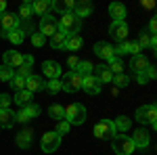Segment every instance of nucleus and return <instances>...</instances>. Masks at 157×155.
I'll return each mask as SVG.
<instances>
[{"label":"nucleus","instance_id":"obj_25","mask_svg":"<svg viewBox=\"0 0 157 155\" xmlns=\"http://www.w3.org/2000/svg\"><path fill=\"white\" fill-rule=\"evenodd\" d=\"M2 38H6V40H11L13 44H21L25 40V34L21 27H17V29H13V32H2Z\"/></svg>","mask_w":157,"mask_h":155},{"label":"nucleus","instance_id":"obj_10","mask_svg":"<svg viewBox=\"0 0 157 155\" xmlns=\"http://www.w3.org/2000/svg\"><path fill=\"white\" fill-rule=\"evenodd\" d=\"M19 17H17V13H2L0 15V25H2V32H13V29H17L19 27Z\"/></svg>","mask_w":157,"mask_h":155},{"label":"nucleus","instance_id":"obj_4","mask_svg":"<svg viewBox=\"0 0 157 155\" xmlns=\"http://www.w3.org/2000/svg\"><path fill=\"white\" fill-rule=\"evenodd\" d=\"M59 27L67 36H75V34L80 32V27H82V21H80L73 13H63L61 19H59Z\"/></svg>","mask_w":157,"mask_h":155},{"label":"nucleus","instance_id":"obj_19","mask_svg":"<svg viewBox=\"0 0 157 155\" xmlns=\"http://www.w3.org/2000/svg\"><path fill=\"white\" fill-rule=\"evenodd\" d=\"M50 9L59 11L61 15H63V13H73L75 2H73V0H57V2H50Z\"/></svg>","mask_w":157,"mask_h":155},{"label":"nucleus","instance_id":"obj_30","mask_svg":"<svg viewBox=\"0 0 157 155\" xmlns=\"http://www.w3.org/2000/svg\"><path fill=\"white\" fill-rule=\"evenodd\" d=\"M107 67L111 69V73H113V76H120V73H124V63H121L120 57L109 59V61H107Z\"/></svg>","mask_w":157,"mask_h":155},{"label":"nucleus","instance_id":"obj_31","mask_svg":"<svg viewBox=\"0 0 157 155\" xmlns=\"http://www.w3.org/2000/svg\"><path fill=\"white\" fill-rule=\"evenodd\" d=\"M115 130L117 132H128L130 130V126H132V122H130V118H126V115H120V118H115Z\"/></svg>","mask_w":157,"mask_h":155},{"label":"nucleus","instance_id":"obj_6","mask_svg":"<svg viewBox=\"0 0 157 155\" xmlns=\"http://www.w3.org/2000/svg\"><path fill=\"white\" fill-rule=\"evenodd\" d=\"M57 29H59V19H57V17L44 15V17L40 19V34L44 38H52L57 34Z\"/></svg>","mask_w":157,"mask_h":155},{"label":"nucleus","instance_id":"obj_20","mask_svg":"<svg viewBox=\"0 0 157 155\" xmlns=\"http://www.w3.org/2000/svg\"><path fill=\"white\" fill-rule=\"evenodd\" d=\"M149 65H151V63L147 61L145 55H134V57H132V63H130V67H132L136 73H143Z\"/></svg>","mask_w":157,"mask_h":155},{"label":"nucleus","instance_id":"obj_7","mask_svg":"<svg viewBox=\"0 0 157 155\" xmlns=\"http://www.w3.org/2000/svg\"><path fill=\"white\" fill-rule=\"evenodd\" d=\"M40 145H42V151L44 153H55L61 147V134H57V132H44Z\"/></svg>","mask_w":157,"mask_h":155},{"label":"nucleus","instance_id":"obj_49","mask_svg":"<svg viewBox=\"0 0 157 155\" xmlns=\"http://www.w3.org/2000/svg\"><path fill=\"white\" fill-rule=\"evenodd\" d=\"M78 63H80V61H78V57H75V55H71V57L67 59V65L71 67V72H75V67H78Z\"/></svg>","mask_w":157,"mask_h":155},{"label":"nucleus","instance_id":"obj_32","mask_svg":"<svg viewBox=\"0 0 157 155\" xmlns=\"http://www.w3.org/2000/svg\"><path fill=\"white\" fill-rule=\"evenodd\" d=\"M92 72H94V65H92L90 61H80L78 67H75V73H80L82 78H84V76H90Z\"/></svg>","mask_w":157,"mask_h":155},{"label":"nucleus","instance_id":"obj_21","mask_svg":"<svg viewBox=\"0 0 157 155\" xmlns=\"http://www.w3.org/2000/svg\"><path fill=\"white\" fill-rule=\"evenodd\" d=\"M15 113L11 109H0V128H13L15 126Z\"/></svg>","mask_w":157,"mask_h":155},{"label":"nucleus","instance_id":"obj_22","mask_svg":"<svg viewBox=\"0 0 157 155\" xmlns=\"http://www.w3.org/2000/svg\"><path fill=\"white\" fill-rule=\"evenodd\" d=\"M109 15L113 17V21H124V17H126V6H124L121 2H113V4H109Z\"/></svg>","mask_w":157,"mask_h":155},{"label":"nucleus","instance_id":"obj_53","mask_svg":"<svg viewBox=\"0 0 157 155\" xmlns=\"http://www.w3.org/2000/svg\"><path fill=\"white\" fill-rule=\"evenodd\" d=\"M2 13H6V2H4V0H0V15H2Z\"/></svg>","mask_w":157,"mask_h":155},{"label":"nucleus","instance_id":"obj_44","mask_svg":"<svg viewBox=\"0 0 157 155\" xmlns=\"http://www.w3.org/2000/svg\"><path fill=\"white\" fill-rule=\"evenodd\" d=\"M11 95H0V109H11Z\"/></svg>","mask_w":157,"mask_h":155},{"label":"nucleus","instance_id":"obj_39","mask_svg":"<svg viewBox=\"0 0 157 155\" xmlns=\"http://www.w3.org/2000/svg\"><path fill=\"white\" fill-rule=\"evenodd\" d=\"M111 84H115L117 88H126V86L130 84V78H128L126 73H120V76H113V82Z\"/></svg>","mask_w":157,"mask_h":155},{"label":"nucleus","instance_id":"obj_42","mask_svg":"<svg viewBox=\"0 0 157 155\" xmlns=\"http://www.w3.org/2000/svg\"><path fill=\"white\" fill-rule=\"evenodd\" d=\"M69 128H71V126H69L65 119H61V122H57V130H55V132H57V134H67Z\"/></svg>","mask_w":157,"mask_h":155},{"label":"nucleus","instance_id":"obj_34","mask_svg":"<svg viewBox=\"0 0 157 155\" xmlns=\"http://www.w3.org/2000/svg\"><path fill=\"white\" fill-rule=\"evenodd\" d=\"M13 76H15V69L6 67V65H0V82H11Z\"/></svg>","mask_w":157,"mask_h":155},{"label":"nucleus","instance_id":"obj_8","mask_svg":"<svg viewBox=\"0 0 157 155\" xmlns=\"http://www.w3.org/2000/svg\"><path fill=\"white\" fill-rule=\"evenodd\" d=\"M109 34H111V38H115L120 42H126V38H128V23L126 21H111Z\"/></svg>","mask_w":157,"mask_h":155},{"label":"nucleus","instance_id":"obj_38","mask_svg":"<svg viewBox=\"0 0 157 155\" xmlns=\"http://www.w3.org/2000/svg\"><path fill=\"white\" fill-rule=\"evenodd\" d=\"M11 86H13V90H15V92H19V90H25V78H21V76H13Z\"/></svg>","mask_w":157,"mask_h":155},{"label":"nucleus","instance_id":"obj_52","mask_svg":"<svg viewBox=\"0 0 157 155\" xmlns=\"http://www.w3.org/2000/svg\"><path fill=\"white\" fill-rule=\"evenodd\" d=\"M140 4H143L145 9H155V2H153V0H143Z\"/></svg>","mask_w":157,"mask_h":155},{"label":"nucleus","instance_id":"obj_28","mask_svg":"<svg viewBox=\"0 0 157 155\" xmlns=\"http://www.w3.org/2000/svg\"><path fill=\"white\" fill-rule=\"evenodd\" d=\"M13 101H15L17 105H21V107H27V105L32 103V92H27V90H19V92H15Z\"/></svg>","mask_w":157,"mask_h":155},{"label":"nucleus","instance_id":"obj_51","mask_svg":"<svg viewBox=\"0 0 157 155\" xmlns=\"http://www.w3.org/2000/svg\"><path fill=\"white\" fill-rule=\"evenodd\" d=\"M136 80H138V84H147L149 80H147V76H145V72L143 73H136Z\"/></svg>","mask_w":157,"mask_h":155},{"label":"nucleus","instance_id":"obj_13","mask_svg":"<svg viewBox=\"0 0 157 155\" xmlns=\"http://www.w3.org/2000/svg\"><path fill=\"white\" fill-rule=\"evenodd\" d=\"M2 59H4V65H6V67L15 69V67H19V65L23 63V55H21L19 50H6Z\"/></svg>","mask_w":157,"mask_h":155},{"label":"nucleus","instance_id":"obj_1","mask_svg":"<svg viewBox=\"0 0 157 155\" xmlns=\"http://www.w3.org/2000/svg\"><path fill=\"white\" fill-rule=\"evenodd\" d=\"M63 119L69 126H80L86 122V107L80 103H71L67 107H63Z\"/></svg>","mask_w":157,"mask_h":155},{"label":"nucleus","instance_id":"obj_17","mask_svg":"<svg viewBox=\"0 0 157 155\" xmlns=\"http://www.w3.org/2000/svg\"><path fill=\"white\" fill-rule=\"evenodd\" d=\"M42 72H44V76H46L48 80H55V78L61 76V65L57 63V61H44Z\"/></svg>","mask_w":157,"mask_h":155},{"label":"nucleus","instance_id":"obj_11","mask_svg":"<svg viewBox=\"0 0 157 155\" xmlns=\"http://www.w3.org/2000/svg\"><path fill=\"white\" fill-rule=\"evenodd\" d=\"M38 115H40V107H38V105H34V103H29L27 107H21V111H19V113H15V119L25 124L27 119L38 118Z\"/></svg>","mask_w":157,"mask_h":155},{"label":"nucleus","instance_id":"obj_14","mask_svg":"<svg viewBox=\"0 0 157 155\" xmlns=\"http://www.w3.org/2000/svg\"><path fill=\"white\" fill-rule=\"evenodd\" d=\"M94 55H98L101 59H107V61L115 57V52H113V46H111L109 42H103V40L94 44Z\"/></svg>","mask_w":157,"mask_h":155},{"label":"nucleus","instance_id":"obj_48","mask_svg":"<svg viewBox=\"0 0 157 155\" xmlns=\"http://www.w3.org/2000/svg\"><path fill=\"white\" fill-rule=\"evenodd\" d=\"M128 48H130V55H140V46L136 44V42H128Z\"/></svg>","mask_w":157,"mask_h":155},{"label":"nucleus","instance_id":"obj_18","mask_svg":"<svg viewBox=\"0 0 157 155\" xmlns=\"http://www.w3.org/2000/svg\"><path fill=\"white\" fill-rule=\"evenodd\" d=\"M90 13H92V4L88 2V0H80V2H75V9H73V15L82 21L84 17H90Z\"/></svg>","mask_w":157,"mask_h":155},{"label":"nucleus","instance_id":"obj_27","mask_svg":"<svg viewBox=\"0 0 157 155\" xmlns=\"http://www.w3.org/2000/svg\"><path fill=\"white\" fill-rule=\"evenodd\" d=\"M32 15H34L32 2H23V4L19 6V13H17V17H19V19H23L25 23H27V21H32Z\"/></svg>","mask_w":157,"mask_h":155},{"label":"nucleus","instance_id":"obj_35","mask_svg":"<svg viewBox=\"0 0 157 155\" xmlns=\"http://www.w3.org/2000/svg\"><path fill=\"white\" fill-rule=\"evenodd\" d=\"M48 115L52 119L61 122V119H63V107H61V105H57V103H55V105H50V107H48Z\"/></svg>","mask_w":157,"mask_h":155},{"label":"nucleus","instance_id":"obj_16","mask_svg":"<svg viewBox=\"0 0 157 155\" xmlns=\"http://www.w3.org/2000/svg\"><path fill=\"white\" fill-rule=\"evenodd\" d=\"M25 90L27 92H38V90H44V78H40V76H29L27 80H25Z\"/></svg>","mask_w":157,"mask_h":155},{"label":"nucleus","instance_id":"obj_29","mask_svg":"<svg viewBox=\"0 0 157 155\" xmlns=\"http://www.w3.org/2000/svg\"><path fill=\"white\" fill-rule=\"evenodd\" d=\"M82 44H84V40H82V36H67V40H65V48L67 50H80L82 48Z\"/></svg>","mask_w":157,"mask_h":155},{"label":"nucleus","instance_id":"obj_36","mask_svg":"<svg viewBox=\"0 0 157 155\" xmlns=\"http://www.w3.org/2000/svg\"><path fill=\"white\" fill-rule=\"evenodd\" d=\"M44 88L48 90L50 95H57V92L61 90V80H59V78H55V80H48V82L44 84Z\"/></svg>","mask_w":157,"mask_h":155},{"label":"nucleus","instance_id":"obj_46","mask_svg":"<svg viewBox=\"0 0 157 155\" xmlns=\"http://www.w3.org/2000/svg\"><path fill=\"white\" fill-rule=\"evenodd\" d=\"M147 34H149V36H155V34H157V21H155V17H151L149 27H147Z\"/></svg>","mask_w":157,"mask_h":155},{"label":"nucleus","instance_id":"obj_40","mask_svg":"<svg viewBox=\"0 0 157 155\" xmlns=\"http://www.w3.org/2000/svg\"><path fill=\"white\" fill-rule=\"evenodd\" d=\"M15 76H21V78H25V80H27V78L32 76V67H29V65H23V63H21V65L17 67Z\"/></svg>","mask_w":157,"mask_h":155},{"label":"nucleus","instance_id":"obj_43","mask_svg":"<svg viewBox=\"0 0 157 155\" xmlns=\"http://www.w3.org/2000/svg\"><path fill=\"white\" fill-rule=\"evenodd\" d=\"M136 119H138L140 124L147 122V105H140V107L136 109Z\"/></svg>","mask_w":157,"mask_h":155},{"label":"nucleus","instance_id":"obj_45","mask_svg":"<svg viewBox=\"0 0 157 155\" xmlns=\"http://www.w3.org/2000/svg\"><path fill=\"white\" fill-rule=\"evenodd\" d=\"M113 52H115V57H117V55H128V52H130V48H128V42H121L117 48H113Z\"/></svg>","mask_w":157,"mask_h":155},{"label":"nucleus","instance_id":"obj_41","mask_svg":"<svg viewBox=\"0 0 157 155\" xmlns=\"http://www.w3.org/2000/svg\"><path fill=\"white\" fill-rule=\"evenodd\" d=\"M32 44H34V46H44V44H46V38L42 36V34H40V32H38V34H32Z\"/></svg>","mask_w":157,"mask_h":155},{"label":"nucleus","instance_id":"obj_23","mask_svg":"<svg viewBox=\"0 0 157 155\" xmlns=\"http://www.w3.org/2000/svg\"><path fill=\"white\" fill-rule=\"evenodd\" d=\"M32 134H34V130H32V128L21 130L19 134H17V145H19L21 149H27V147L32 145Z\"/></svg>","mask_w":157,"mask_h":155},{"label":"nucleus","instance_id":"obj_9","mask_svg":"<svg viewBox=\"0 0 157 155\" xmlns=\"http://www.w3.org/2000/svg\"><path fill=\"white\" fill-rule=\"evenodd\" d=\"M82 90L88 92V95H98V92L103 90V84L90 73V76H84V78H82Z\"/></svg>","mask_w":157,"mask_h":155},{"label":"nucleus","instance_id":"obj_26","mask_svg":"<svg viewBox=\"0 0 157 155\" xmlns=\"http://www.w3.org/2000/svg\"><path fill=\"white\" fill-rule=\"evenodd\" d=\"M32 9H34L36 15L44 17V15H48V11H50V2L48 0H36V2H32Z\"/></svg>","mask_w":157,"mask_h":155},{"label":"nucleus","instance_id":"obj_24","mask_svg":"<svg viewBox=\"0 0 157 155\" xmlns=\"http://www.w3.org/2000/svg\"><path fill=\"white\" fill-rule=\"evenodd\" d=\"M65 40H67V34L59 27V29H57V34L50 38V46L55 48V50H61V48H65Z\"/></svg>","mask_w":157,"mask_h":155},{"label":"nucleus","instance_id":"obj_3","mask_svg":"<svg viewBox=\"0 0 157 155\" xmlns=\"http://www.w3.org/2000/svg\"><path fill=\"white\" fill-rule=\"evenodd\" d=\"M92 134L97 136L98 141H111L115 134H117V130H115V124L111 122V119H101L97 126L92 128Z\"/></svg>","mask_w":157,"mask_h":155},{"label":"nucleus","instance_id":"obj_5","mask_svg":"<svg viewBox=\"0 0 157 155\" xmlns=\"http://www.w3.org/2000/svg\"><path fill=\"white\" fill-rule=\"evenodd\" d=\"M61 88H63L65 92H78V90L82 88V76L75 73V72L63 73V78H61Z\"/></svg>","mask_w":157,"mask_h":155},{"label":"nucleus","instance_id":"obj_37","mask_svg":"<svg viewBox=\"0 0 157 155\" xmlns=\"http://www.w3.org/2000/svg\"><path fill=\"white\" fill-rule=\"evenodd\" d=\"M138 46H140V50H145V48H151V36L147 34V29H143L140 32V38H138V42H136Z\"/></svg>","mask_w":157,"mask_h":155},{"label":"nucleus","instance_id":"obj_33","mask_svg":"<svg viewBox=\"0 0 157 155\" xmlns=\"http://www.w3.org/2000/svg\"><path fill=\"white\" fill-rule=\"evenodd\" d=\"M147 122H149L153 128H157V109H155L153 103H151V105H147Z\"/></svg>","mask_w":157,"mask_h":155},{"label":"nucleus","instance_id":"obj_50","mask_svg":"<svg viewBox=\"0 0 157 155\" xmlns=\"http://www.w3.org/2000/svg\"><path fill=\"white\" fill-rule=\"evenodd\" d=\"M23 65H29V67H32V65H34V57H32V55H23Z\"/></svg>","mask_w":157,"mask_h":155},{"label":"nucleus","instance_id":"obj_2","mask_svg":"<svg viewBox=\"0 0 157 155\" xmlns=\"http://www.w3.org/2000/svg\"><path fill=\"white\" fill-rule=\"evenodd\" d=\"M111 145H113V151L117 155H132L134 151H136L132 138L126 136V134H115V136L111 138Z\"/></svg>","mask_w":157,"mask_h":155},{"label":"nucleus","instance_id":"obj_12","mask_svg":"<svg viewBox=\"0 0 157 155\" xmlns=\"http://www.w3.org/2000/svg\"><path fill=\"white\" fill-rule=\"evenodd\" d=\"M92 76L97 78L101 84H111L113 82V73H111V69H109L107 65H94V72H92Z\"/></svg>","mask_w":157,"mask_h":155},{"label":"nucleus","instance_id":"obj_47","mask_svg":"<svg viewBox=\"0 0 157 155\" xmlns=\"http://www.w3.org/2000/svg\"><path fill=\"white\" fill-rule=\"evenodd\" d=\"M145 76H147V80H153V78L157 76V69L153 67V65H149V67L145 69Z\"/></svg>","mask_w":157,"mask_h":155},{"label":"nucleus","instance_id":"obj_15","mask_svg":"<svg viewBox=\"0 0 157 155\" xmlns=\"http://www.w3.org/2000/svg\"><path fill=\"white\" fill-rule=\"evenodd\" d=\"M130 138H132V143H134V147H136V149H147V147H149V143H151L149 132L143 130V128H140V130H136Z\"/></svg>","mask_w":157,"mask_h":155}]
</instances>
